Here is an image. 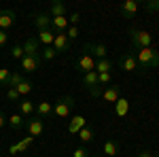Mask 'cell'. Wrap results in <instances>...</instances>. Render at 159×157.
<instances>
[{
	"mask_svg": "<svg viewBox=\"0 0 159 157\" xmlns=\"http://www.w3.org/2000/svg\"><path fill=\"white\" fill-rule=\"evenodd\" d=\"M134 55H136V62H138L140 70H148V68H157L159 66V51L153 47L138 49Z\"/></svg>",
	"mask_w": 159,
	"mask_h": 157,
	"instance_id": "cell-1",
	"label": "cell"
},
{
	"mask_svg": "<svg viewBox=\"0 0 159 157\" xmlns=\"http://www.w3.org/2000/svg\"><path fill=\"white\" fill-rule=\"evenodd\" d=\"M129 43L136 49L153 47V34L147 30H140V28H129Z\"/></svg>",
	"mask_w": 159,
	"mask_h": 157,
	"instance_id": "cell-2",
	"label": "cell"
},
{
	"mask_svg": "<svg viewBox=\"0 0 159 157\" xmlns=\"http://www.w3.org/2000/svg\"><path fill=\"white\" fill-rule=\"evenodd\" d=\"M74 109V98L72 96H61L55 104H53V115L60 117V119H66Z\"/></svg>",
	"mask_w": 159,
	"mask_h": 157,
	"instance_id": "cell-3",
	"label": "cell"
},
{
	"mask_svg": "<svg viewBox=\"0 0 159 157\" xmlns=\"http://www.w3.org/2000/svg\"><path fill=\"white\" fill-rule=\"evenodd\" d=\"M119 68L123 72H134V70H140L138 62H136V55L134 53H123L119 58Z\"/></svg>",
	"mask_w": 159,
	"mask_h": 157,
	"instance_id": "cell-4",
	"label": "cell"
},
{
	"mask_svg": "<svg viewBox=\"0 0 159 157\" xmlns=\"http://www.w3.org/2000/svg\"><path fill=\"white\" fill-rule=\"evenodd\" d=\"M24 53L28 58H40V43H38L36 36L28 38L24 43ZM40 60H43V58H40Z\"/></svg>",
	"mask_w": 159,
	"mask_h": 157,
	"instance_id": "cell-5",
	"label": "cell"
},
{
	"mask_svg": "<svg viewBox=\"0 0 159 157\" xmlns=\"http://www.w3.org/2000/svg\"><path fill=\"white\" fill-rule=\"evenodd\" d=\"M85 51H89V55L93 60H106V55H108V49L104 47V45H100V43H89V45H85Z\"/></svg>",
	"mask_w": 159,
	"mask_h": 157,
	"instance_id": "cell-6",
	"label": "cell"
},
{
	"mask_svg": "<svg viewBox=\"0 0 159 157\" xmlns=\"http://www.w3.org/2000/svg\"><path fill=\"white\" fill-rule=\"evenodd\" d=\"M76 68L81 70V72H91V70H96V60L89 55V53H83L79 60H76Z\"/></svg>",
	"mask_w": 159,
	"mask_h": 157,
	"instance_id": "cell-7",
	"label": "cell"
},
{
	"mask_svg": "<svg viewBox=\"0 0 159 157\" xmlns=\"http://www.w3.org/2000/svg\"><path fill=\"white\" fill-rule=\"evenodd\" d=\"M25 127H28V132H30V136L32 138H38V136H43V132H45V123H43V119H28L25 121Z\"/></svg>",
	"mask_w": 159,
	"mask_h": 157,
	"instance_id": "cell-8",
	"label": "cell"
},
{
	"mask_svg": "<svg viewBox=\"0 0 159 157\" xmlns=\"http://www.w3.org/2000/svg\"><path fill=\"white\" fill-rule=\"evenodd\" d=\"M34 142V138L32 136H25V138H21L19 142H15V145L9 146V155H17V153H25L28 149H30V145Z\"/></svg>",
	"mask_w": 159,
	"mask_h": 157,
	"instance_id": "cell-9",
	"label": "cell"
},
{
	"mask_svg": "<svg viewBox=\"0 0 159 157\" xmlns=\"http://www.w3.org/2000/svg\"><path fill=\"white\" fill-rule=\"evenodd\" d=\"M32 21L36 25V30H51V15L49 13H36V15H32Z\"/></svg>",
	"mask_w": 159,
	"mask_h": 157,
	"instance_id": "cell-10",
	"label": "cell"
},
{
	"mask_svg": "<svg viewBox=\"0 0 159 157\" xmlns=\"http://www.w3.org/2000/svg\"><path fill=\"white\" fill-rule=\"evenodd\" d=\"M53 49L57 51V55H60V53H68V51H70V38L66 36V32H64V34H55Z\"/></svg>",
	"mask_w": 159,
	"mask_h": 157,
	"instance_id": "cell-11",
	"label": "cell"
},
{
	"mask_svg": "<svg viewBox=\"0 0 159 157\" xmlns=\"http://www.w3.org/2000/svg\"><path fill=\"white\" fill-rule=\"evenodd\" d=\"M102 102H117L119 98H121V91H119V85H108L106 89H102Z\"/></svg>",
	"mask_w": 159,
	"mask_h": 157,
	"instance_id": "cell-12",
	"label": "cell"
},
{
	"mask_svg": "<svg viewBox=\"0 0 159 157\" xmlns=\"http://www.w3.org/2000/svg\"><path fill=\"white\" fill-rule=\"evenodd\" d=\"M138 9H140V2H136V0H125V2H121V7H119V11H121L123 17H134L136 13H138Z\"/></svg>",
	"mask_w": 159,
	"mask_h": 157,
	"instance_id": "cell-13",
	"label": "cell"
},
{
	"mask_svg": "<svg viewBox=\"0 0 159 157\" xmlns=\"http://www.w3.org/2000/svg\"><path fill=\"white\" fill-rule=\"evenodd\" d=\"M51 115H53V104L47 100H40L36 104V117L38 119H49Z\"/></svg>",
	"mask_w": 159,
	"mask_h": 157,
	"instance_id": "cell-14",
	"label": "cell"
},
{
	"mask_svg": "<svg viewBox=\"0 0 159 157\" xmlns=\"http://www.w3.org/2000/svg\"><path fill=\"white\" fill-rule=\"evenodd\" d=\"M68 28H70L68 17H51V30H53L55 34H64Z\"/></svg>",
	"mask_w": 159,
	"mask_h": 157,
	"instance_id": "cell-15",
	"label": "cell"
},
{
	"mask_svg": "<svg viewBox=\"0 0 159 157\" xmlns=\"http://www.w3.org/2000/svg\"><path fill=\"white\" fill-rule=\"evenodd\" d=\"M85 117H81V115H74V117H70V121H68V134H79L83 127H85Z\"/></svg>",
	"mask_w": 159,
	"mask_h": 157,
	"instance_id": "cell-16",
	"label": "cell"
},
{
	"mask_svg": "<svg viewBox=\"0 0 159 157\" xmlns=\"http://www.w3.org/2000/svg\"><path fill=\"white\" fill-rule=\"evenodd\" d=\"M38 68H40V58H28V55H24V60H21V70L24 72H36Z\"/></svg>",
	"mask_w": 159,
	"mask_h": 157,
	"instance_id": "cell-17",
	"label": "cell"
},
{
	"mask_svg": "<svg viewBox=\"0 0 159 157\" xmlns=\"http://www.w3.org/2000/svg\"><path fill=\"white\" fill-rule=\"evenodd\" d=\"M13 24H15V13L9 11V9H7V11H0V30L7 32Z\"/></svg>",
	"mask_w": 159,
	"mask_h": 157,
	"instance_id": "cell-18",
	"label": "cell"
},
{
	"mask_svg": "<svg viewBox=\"0 0 159 157\" xmlns=\"http://www.w3.org/2000/svg\"><path fill=\"white\" fill-rule=\"evenodd\" d=\"M34 113H36V104H34L32 100L25 98V100L19 102V115H21V117H32Z\"/></svg>",
	"mask_w": 159,
	"mask_h": 157,
	"instance_id": "cell-19",
	"label": "cell"
},
{
	"mask_svg": "<svg viewBox=\"0 0 159 157\" xmlns=\"http://www.w3.org/2000/svg\"><path fill=\"white\" fill-rule=\"evenodd\" d=\"M127 113H129V100L121 96L115 102V115L117 117H127Z\"/></svg>",
	"mask_w": 159,
	"mask_h": 157,
	"instance_id": "cell-20",
	"label": "cell"
},
{
	"mask_svg": "<svg viewBox=\"0 0 159 157\" xmlns=\"http://www.w3.org/2000/svg\"><path fill=\"white\" fill-rule=\"evenodd\" d=\"M49 15L51 17H68V9H66V4L61 0H55V2H51Z\"/></svg>",
	"mask_w": 159,
	"mask_h": 157,
	"instance_id": "cell-21",
	"label": "cell"
},
{
	"mask_svg": "<svg viewBox=\"0 0 159 157\" xmlns=\"http://www.w3.org/2000/svg\"><path fill=\"white\" fill-rule=\"evenodd\" d=\"M36 38H38V43H43L45 47H53V40H55V32H51V30H40Z\"/></svg>",
	"mask_w": 159,
	"mask_h": 157,
	"instance_id": "cell-22",
	"label": "cell"
},
{
	"mask_svg": "<svg viewBox=\"0 0 159 157\" xmlns=\"http://www.w3.org/2000/svg\"><path fill=\"white\" fill-rule=\"evenodd\" d=\"M7 125H11L13 130H19V127L25 125V117H21L19 113H13V115L7 117Z\"/></svg>",
	"mask_w": 159,
	"mask_h": 157,
	"instance_id": "cell-23",
	"label": "cell"
},
{
	"mask_svg": "<svg viewBox=\"0 0 159 157\" xmlns=\"http://www.w3.org/2000/svg\"><path fill=\"white\" fill-rule=\"evenodd\" d=\"M117 153H119V142L112 140V138L106 140V142H104V155H106V157H115Z\"/></svg>",
	"mask_w": 159,
	"mask_h": 157,
	"instance_id": "cell-24",
	"label": "cell"
},
{
	"mask_svg": "<svg viewBox=\"0 0 159 157\" xmlns=\"http://www.w3.org/2000/svg\"><path fill=\"white\" fill-rule=\"evenodd\" d=\"M112 62L106 58V60H96V72L102 74V72H112Z\"/></svg>",
	"mask_w": 159,
	"mask_h": 157,
	"instance_id": "cell-25",
	"label": "cell"
},
{
	"mask_svg": "<svg viewBox=\"0 0 159 157\" xmlns=\"http://www.w3.org/2000/svg\"><path fill=\"white\" fill-rule=\"evenodd\" d=\"M93 136H96V134H93V130H91L89 125H85V127L79 132V138H81V142H91V140H93Z\"/></svg>",
	"mask_w": 159,
	"mask_h": 157,
	"instance_id": "cell-26",
	"label": "cell"
},
{
	"mask_svg": "<svg viewBox=\"0 0 159 157\" xmlns=\"http://www.w3.org/2000/svg\"><path fill=\"white\" fill-rule=\"evenodd\" d=\"M15 89H17V94H19V98L21 96H28V94H30V91H32V83H30V81H21V83L17 85V87H15Z\"/></svg>",
	"mask_w": 159,
	"mask_h": 157,
	"instance_id": "cell-27",
	"label": "cell"
},
{
	"mask_svg": "<svg viewBox=\"0 0 159 157\" xmlns=\"http://www.w3.org/2000/svg\"><path fill=\"white\" fill-rule=\"evenodd\" d=\"M40 58L43 60H55L57 58V51L53 47H45V49H40Z\"/></svg>",
	"mask_w": 159,
	"mask_h": 157,
	"instance_id": "cell-28",
	"label": "cell"
},
{
	"mask_svg": "<svg viewBox=\"0 0 159 157\" xmlns=\"http://www.w3.org/2000/svg\"><path fill=\"white\" fill-rule=\"evenodd\" d=\"M9 81H11V70L9 68H0V85L9 87Z\"/></svg>",
	"mask_w": 159,
	"mask_h": 157,
	"instance_id": "cell-29",
	"label": "cell"
},
{
	"mask_svg": "<svg viewBox=\"0 0 159 157\" xmlns=\"http://www.w3.org/2000/svg\"><path fill=\"white\" fill-rule=\"evenodd\" d=\"M24 55H25V53H24V45H15V47L11 49V58H13V60L21 62V60H24Z\"/></svg>",
	"mask_w": 159,
	"mask_h": 157,
	"instance_id": "cell-30",
	"label": "cell"
},
{
	"mask_svg": "<svg viewBox=\"0 0 159 157\" xmlns=\"http://www.w3.org/2000/svg\"><path fill=\"white\" fill-rule=\"evenodd\" d=\"M108 83H112V72L98 74V85H100V87H104V85H108Z\"/></svg>",
	"mask_w": 159,
	"mask_h": 157,
	"instance_id": "cell-31",
	"label": "cell"
},
{
	"mask_svg": "<svg viewBox=\"0 0 159 157\" xmlns=\"http://www.w3.org/2000/svg\"><path fill=\"white\" fill-rule=\"evenodd\" d=\"M24 81V74L21 72H11V81H9V87H17V85Z\"/></svg>",
	"mask_w": 159,
	"mask_h": 157,
	"instance_id": "cell-32",
	"label": "cell"
},
{
	"mask_svg": "<svg viewBox=\"0 0 159 157\" xmlns=\"http://www.w3.org/2000/svg\"><path fill=\"white\" fill-rule=\"evenodd\" d=\"M72 157H91V155H89V151H87L85 146H76L72 151Z\"/></svg>",
	"mask_w": 159,
	"mask_h": 157,
	"instance_id": "cell-33",
	"label": "cell"
},
{
	"mask_svg": "<svg viewBox=\"0 0 159 157\" xmlns=\"http://www.w3.org/2000/svg\"><path fill=\"white\" fill-rule=\"evenodd\" d=\"M144 9L147 11H159V0H148V2H144Z\"/></svg>",
	"mask_w": 159,
	"mask_h": 157,
	"instance_id": "cell-34",
	"label": "cell"
},
{
	"mask_svg": "<svg viewBox=\"0 0 159 157\" xmlns=\"http://www.w3.org/2000/svg\"><path fill=\"white\" fill-rule=\"evenodd\" d=\"M66 36L70 38V43H72L74 38L79 36V28H76V25H70V28H68V30H66Z\"/></svg>",
	"mask_w": 159,
	"mask_h": 157,
	"instance_id": "cell-35",
	"label": "cell"
},
{
	"mask_svg": "<svg viewBox=\"0 0 159 157\" xmlns=\"http://www.w3.org/2000/svg\"><path fill=\"white\" fill-rule=\"evenodd\" d=\"M7 98H9L11 102H17V100H19V94H17V89H15V87H9V91H7Z\"/></svg>",
	"mask_w": 159,
	"mask_h": 157,
	"instance_id": "cell-36",
	"label": "cell"
},
{
	"mask_svg": "<svg viewBox=\"0 0 159 157\" xmlns=\"http://www.w3.org/2000/svg\"><path fill=\"white\" fill-rule=\"evenodd\" d=\"M81 19H83V17H81L79 13H70V15H68V24H72V25L81 24Z\"/></svg>",
	"mask_w": 159,
	"mask_h": 157,
	"instance_id": "cell-37",
	"label": "cell"
},
{
	"mask_svg": "<svg viewBox=\"0 0 159 157\" xmlns=\"http://www.w3.org/2000/svg\"><path fill=\"white\" fill-rule=\"evenodd\" d=\"M7 40H9V34H7L4 30H0V47H4V45H7Z\"/></svg>",
	"mask_w": 159,
	"mask_h": 157,
	"instance_id": "cell-38",
	"label": "cell"
},
{
	"mask_svg": "<svg viewBox=\"0 0 159 157\" xmlns=\"http://www.w3.org/2000/svg\"><path fill=\"white\" fill-rule=\"evenodd\" d=\"M153 155H155L153 151H140V153H138L136 157H153Z\"/></svg>",
	"mask_w": 159,
	"mask_h": 157,
	"instance_id": "cell-39",
	"label": "cell"
},
{
	"mask_svg": "<svg viewBox=\"0 0 159 157\" xmlns=\"http://www.w3.org/2000/svg\"><path fill=\"white\" fill-rule=\"evenodd\" d=\"M4 125H7V117H4V113L0 110V130H2Z\"/></svg>",
	"mask_w": 159,
	"mask_h": 157,
	"instance_id": "cell-40",
	"label": "cell"
},
{
	"mask_svg": "<svg viewBox=\"0 0 159 157\" xmlns=\"http://www.w3.org/2000/svg\"><path fill=\"white\" fill-rule=\"evenodd\" d=\"M91 157H104V155H91Z\"/></svg>",
	"mask_w": 159,
	"mask_h": 157,
	"instance_id": "cell-41",
	"label": "cell"
},
{
	"mask_svg": "<svg viewBox=\"0 0 159 157\" xmlns=\"http://www.w3.org/2000/svg\"><path fill=\"white\" fill-rule=\"evenodd\" d=\"M153 157H159V153H155V155H153Z\"/></svg>",
	"mask_w": 159,
	"mask_h": 157,
	"instance_id": "cell-42",
	"label": "cell"
},
{
	"mask_svg": "<svg viewBox=\"0 0 159 157\" xmlns=\"http://www.w3.org/2000/svg\"><path fill=\"white\" fill-rule=\"evenodd\" d=\"M0 157H2V155H0Z\"/></svg>",
	"mask_w": 159,
	"mask_h": 157,
	"instance_id": "cell-43",
	"label": "cell"
}]
</instances>
